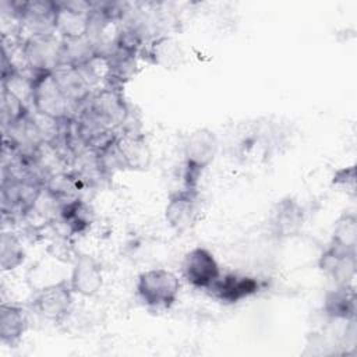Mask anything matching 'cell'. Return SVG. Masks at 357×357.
<instances>
[{
	"mask_svg": "<svg viewBox=\"0 0 357 357\" xmlns=\"http://www.w3.org/2000/svg\"><path fill=\"white\" fill-rule=\"evenodd\" d=\"M180 291L178 278L165 268L144 271L137 280V294L149 308L156 311L169 310Z\"/></svg>",
	"mask_w": 357,
	"mask_h": 357,
	"instance_id": "6da1fadb",
	"label": "cell"
},
{
	"mask_svg": "<svg viewBox=\"0 0 357 357\" xmlns=\"http://www.w3.org/2000/svg\"><path fill=\"white\" fill-rule=\"evenodd\" d=\"M218 149V137L209 128H198L187 137L184 144V187L197 188L198 178L215 160Z\"/></svg>",
	"mask_w": 357,
	"mask_h": 357,
	"instance_id": "7a4b0ae2",
	"label": "cell"
},
{
	"mask_svg": "<svg viewBox=\"0 0 357 357\" xmlns=\"http://www.w3.org/2000/svg\"><path fill=\"white\" fill-rule=\"evenodd\" d=\"M31 102L36 113L56 121L67 120L75 106L61 91L53 73L33 74Z\"/></svg>",
	"mask_w": 357,
	"mask_h": 357,
	"instance_id": "3957f363",
	"label": "cell"
},
{
	"mask_svg": "<svg viewBox=\"0 0 357 357\" xmlns=\"http://www.w3.org/2000/svg\"><path fill=\"white\" fill-rule=\"evenodd\" d=\"M22 56L35 74L53 73L63 63V40L53 33L29 36L24 42Z\"/></svg>",
	"mask_w": 357,
	"mask_h": 357,
	"instance_id": "277c9868",
	"label": "cell"
},
{
	"mask_svg": "<svg viewBox=\"0 0 357 357\" xmlns=\"http://www.w3.org/2000/svg\"><path fill=\"white\" fill-rule=\"evenodd\" d=\"M74 291L68 279L39 287L33 296L32 307L45 319L52 322L63 321L73 307Z\"/></svg>",
	"mask_w": 357,
	"mask_h": 357,
	"instance_id": "5b68a950",
	"label": "cell"
},
{
	"mask_svg": "<svg viewBox=\"0 0 357 357\" xmlns=\"http://www.w3.org/2000/svg\"><path fill=\"white\" fill-rule=\"evenodd\" d=\"M201 212L198 188L184 187L169 195L165 219L177 233H184L195 226Z\"/></svg>",
	"mask_w": 357,
	"mask_h": 357,
	"instance_id": "8992f818",
	"label": "cell"
},
{
	"mask_svg": "<svg viewBox=\"0 0 357 357\" xmlns=\"http://www.w3.org/2000/svg\"><path fill=\"white\" fill-rule=\"evenodd\" d=\"M181 275L192 287L209 290L222 273L215 255L205 247H195L184 255Z\"/></svg>",
	"mask_w": 357,
	"mask_h": 357,
	"instance_id": "52a82bcc",
	"label": "cell"
},
{
	"mask_svg": "<svg viewBox=\"0 0 357 357\" xmlns=\"http://www.w3.org/2000/svg\"><path fill=\"white\" fill-rule=\"evenodd\" d=\"M91 21L92 7L89 3H56L54 32H57L63 40L88 36Z\"/></svg>",
	"mask_w": 357,
	"mask_h": 357,
	"instance_id": "ba28073f",
	"label": "cell"
},
{
	"mask_svg": "<svg viewBox=\"0 0 357 357\" xmlns=\"http://www.w3.org/2000/svg\"><path fill=\"white\" fill-rule=\"evenodd\" d=\"M84 114L103 128L112 130L114 126H119L126 120L127 107L121 95L110 86L96 92L91 98Z\"/></svg>",
	"mask_w": 357,
	"mask_h": 357,
	"instance_id": "9c48e42d",
	"label": "cell"
},
{
	"mask_svg": "<svg viewBox=\"0 0 357 357\" xmlns=\"http://www.w3.org/2000/svg\"><path fill=\"white\" fill-rule=\"evenodd\" d=\"M113 151L121 166L137 172L149 169L152 152L146 139L141 134L126 132L117 135L113 142Z\"/></svg>",
	"mask_w": 357,
	"mask_h": 357,
	"instance_id": "30bf717a",
	"label": "cell"
},
{
	"mask_svg": "<svg viewBox=\"0 0 357 357\" xmlns=\"http://www.w3.org/2000/svg\"><path fill=\"white\" fill-rule=\"evenodd\" d=\"M68 282L74 294L84 297L95 296L103 283L100 264L91 255H78L71 268Z\"/></svg>",
	"mask_w": 357,
	"mask_h": 357,
	"instance_id": "8fae6325",
	"label": "cell"
},
{
	"mask_svg": "<svg viewBox=\"0 0 357 357\" xmlns=\"http://www.w3.org/2000/svg\"><path fill=\"white\" fill-rule=\"evenodd\" d=\"M319 268L336 283V286L351 284L357 268L356 251H347L331 244L319 258Z\"/></svg>",
	"mask_w": 357,
	"mask_h": 357,
	"instance_id": "7c38bea8",
	"label": "cell"
},
{
	"mask_svg": "<svg viewBox=\"0 0 357 357\" xmlns=\"http://www.w3.org/2000/svg\"><path fill=\"white\" fill-rule=\"evenodd\" d=\"M211 294L222 303L234 304L258 291V280L252 276L227 273L215 282L209 289Z\"/></svg>",
	"mask_w": 357,
	"mask_h": 357,
	"instance_id": "4fadbf2b",
	"label": "cell"
},
{
	"mask_svg": "<svg viewBox=\"0 0 357 357\" xmlns=\"http://www.w3.org/2000/svg\"><path fill=\"white\" fill-rule=\"evenodd\" d=\"M271 225L278 237H290L296 234L304 222V211L294 198H283L272 211Z\"/></svg>",
	"mask_w": 357,
	"mask_h": 357,
	"instance_id": "5bb4252c",
	"label": "cell"
},
{
	"mask_svg": "<svg viewBox=\"0 0 357 357\" xmlns=\"http://www.w3.org/2000/svg\"><path fill=\"white\" fill-rule=\"evenodd\" d=\"M53 75L61 91L73 103L77 105L89 96L91 84L84 71L81 70V67L68 63H61L53 71Z\"/></svg>",
	"mask_w": 357,
	"mask_h": 357,
	"instance_id": "9a60e30c",
	"label": "cell"
},
{
	"mask_svg": "<svg viewBox=\"0 0 357 357\" xmlns=\"http://www.w3.org/2000/svg\"><path fill=\"white\" fill-rule=\"evenodd\" d=\"M28 329V317L22 307L3 303L0 305V340L4 344L15 346Z\"/></svg>",
	"mask_w": 357,
	"mask_h": 357,
	"instance_id": "2e32d148",
	"label": "cell"
},
{
	"mask_svg": "<svg viewBox=\"0 0 357 357\" xmlns=\"http://www.w3.org/2000/svg\"><path fill=\"white\" fill-rule=\"evenodd\" d=\"M324 311L333 319H354L356 293L351 284H342L332 289L324 300Z\"/></svg>",
	"mask_w": 357,
	"mask_h": 357,
	"instance_id": "e0dca14e",
	"label": "cell"
},
{
	"mask_svg": "<svg viewBox=\"0 0 357 357\" xmlns=\"http://www.w3.org/2000/svg\"><path fill=\"white\" fill-rule=\"evenodd\" d=\"M81 177L75 173H52L46 181V191L54 199L63 204L77 199L81 188Z\"/></svg>",
	"mask_w": 357,
	"mask_h": 357,
	"instance_id": "ac0fdd59",
	"label": "cell"
},
{
	"mask_svg": "<svg viewBox=\"0 0 357 357\" xmlns=\"http://www.w3.org/2000/svg\"><path fill=\"white\" fill-rule=\"evenodd\" d=\"M60 216L71 233H82L91 226L93 219L91 206L79 198L63 204Z\"/></svg>",
	"mask_w": 357,
	"mask_h": 357,
	"instance_id": "d6986e66",
	"label": "cell"
},
{
	"mask_svg": "<svg viewBox=\"0 0 357 357\" xmlns=\"http://www.w3.org/2000/svg\"><path fill=\"white\" fill-rule=\"evenodd\" d=\"M332 245L347 251H356L357 245V216L353 212H344L335 222L332 231Z\"/></svg>",
	"mask_w": 357,
	"mask_h": 357,
	"instance_id": "ffe728a7",
	"label": "cell"
},
{
	"mask_svg": "<svg viewBox=\"0 0 357 357\" xmlns=\"http://www.w3.org/2000/svg\"><path fill=\"white\" fill-rule=\"evenodd\" d=\"M25 258V250L20 238L11 231H3L0 237V266L3 271L18 268Z\"/></svg>",
	"mask_w": 357,
	"mask_h": 357,
	"instance_id": "44dd1931",
	"label": "cell"
},
{
	"mask_svg": "<svg viewBox=\"0 0 357 357\" xmlns=\"http://www.w3.org/2000/svg\"><path fill=\"white\" fill-rule=\"evenodd\" d=\"M354 183H356L354 166H350V167L339 170L335 174V177H333V184H342V185H346V187H349V185L354 187Z\"/></svg>",
	"mask_w": 357,
	"mask_h": 357,
	"instance_id": "7402d4cb",
	"label": "cell"
}]
</instances>
